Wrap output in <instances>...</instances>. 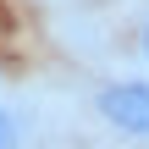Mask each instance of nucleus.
<instances>
[{
  "instance_id": "obj_1",
  "label": "nucleus",
  "mask_w": 149,
  "mask_h": 149,
  "mask_svg": "<svg viewBox=\"0 0 149 149\" xmlns=\"http://www.w3.org/2000/svg\"><path fill=\"white\" fill-rule=\"evenodd\" d=\"M94 111L111 133L122 138H149V77H116L94 94Z\"/></svg>"
},
{
  "instance_id": "obj_2",
  "label": "nucleus",
  "mask_w": 149,
  "mask_h": 149,
  "mask_svg": "<svg viewBox=\"0 0 149 149\" xmlns=\"http://www.w3.org/2000/svg\"><path fill=\"white\" fill-rule=\"evenodd\" d=\"M0 149H22V116L0 100Z\"/></svg>"
},
{
  "instance_id": "obj_3",
  "label": "nucleus",
  "mask_w": 149,
  "mask_h": 149,
  "mask_svg": "<svg viewBox=\"0 0 149 149\" xmlns=\"http://www.w3.org/2000/svg\"><path fill=\"white\" fill-rule=\"evenodd\" d=\"M138 55H144V66H149V17H144V28H138Z\"/></svg>"
}]
</instances>
